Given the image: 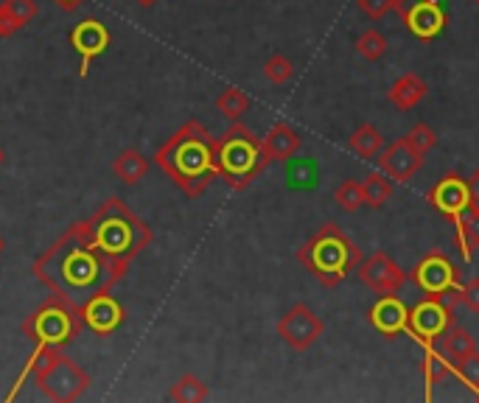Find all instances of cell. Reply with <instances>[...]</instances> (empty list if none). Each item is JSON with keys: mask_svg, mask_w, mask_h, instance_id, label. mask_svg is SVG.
Segmentation results:
<instances>
[{"mask_svg": "<svg viewBox=\"0 0 479 403\" xmlns=\"http://www.w3.org/2000/svg\"><path fill=\"white\" fill-rule=\"evenodd\" d=\"M32 272L53 297L79 308L90 297L112 292L127 277L129 264L101 253V246L90 235L87 219H81L48 246L34 261Z\"/></svg>", "mask_w": 479, "mask_h": 403, "instance_id": "1", "label": "cell"}, {"mask_svg": "<svg viewBox=\"0 0 479 403\" xmlns=\"http://www.w3.org/2000/svg\"><path fill=\"white\" fill-rule=\"evenodd\" d=\"M155 163L188 199H196L219 179L216 138H211L205 123L191 118L155 151Z\"/></svg>", "mask_w": 479, "mask_h": 403, "instance_id": "2", "label": "cell"}, {"mask_svg": "<svg viewBox=\"0 0 479 403\" xmlns=\"http://www.w3.org/2000/svg\"><path fill=\"white\" fill-rule=\"evenodd\" d=\"M87 227H90L93 241L101 246V253L124 264H132L155 238L152 227H148L138 213H132V207L118 197H110L93 216H90Z\"/></svg>", "mask_w": 479, "mask_h": 403, "instance_id": "3", "label": "cell"}, {"mask_svg": "<svg viewBox=\"0 0 479 403\" xmlns=\"http://www.w3.org/2000/svg\"><path fill=\"white\" fill-rule=\"evenodd\" d=\"M301 261L325 289H337L345 277L362 264V250L353 238H348L337 225H322L301 250Z\"/></svg>", "mask_w": 479, "mask_h": 403, "instance_id": "4", "label": "cell"}, {"mask_svg": "<svg viewBox=\"0 0 479 403\" xmlns=\"http://www.w3.org/2000/svg\"><path fill=\"white\" fill-rule=\"evenodd\" d=\"M216 166L219 177L233 191H247L255 177L269 168V160L263 154L261 138H255L244 123L233 120V127L222 138H216Z\"/></svg>", "mask_w": 479, "mask_h": 403, "instance_id": "5", "label": "cell"}, {"mask_svg": "<svg viewBox=\"0 0 479 403\" xmlns=\"http://www.w3.org/2000/svg\"><path fill=\"white\" fill-rule=\"evenodd\" d=\"M40 348L43 353L34 369L37 389L53 403L79 400L90 389V384H93V376H90L81 364H76L71 356H65L62 348H51V345H40Z\"/></svg>", "mask_w": 479, "mask_h": 403, "instance_id": "6", "label": "cell"}, {"mask_svg": "<svg viewBox=\"0 0 479 403\" xmlns=\"http://www.w3.org/2000/svg\"><path fill=\"white\" fill-rule=\"evenodd\" d=\"M81 317L79 308L59 300L51 294L34 314H28L20 325V331L32 339L34 345H51V348H65L81 333Z\"/></svg>", "mask_w": 479, "mask_h": 403, "instance_id": "7", "label": "cell"}, {"mask_svg": "<svg viewBox=\"0 0 479 403\" xmlns=\"http://www.w3.org/2000/svg\"><path fill=\"white\" fill-rule=\"evenodd\" d=\"M409 281L424 294L445 297L452 305L460 302V269L443 253H429L409 272Z\"/></svg>", "mask_w": 479, "mask_h": 403, "instance_id": "8", "label": "cell"}, {"mask_svg": "<svg viewBox=\"0 0 479 403\" xmlns=\"http://www.w3.org/2000/svg\"><path fill=\"white\" fill-rule=\"evenodd\" d=\"M452 325H455V305L445 297L426 294L421 302L412 305L407 336H412L417 345H435Z\"/></svg>", "mask_w": 479, "mask_h": 403, "instance_id": "9", "label": "cell"}, {"mask_svg": "<svg viewBox=\"0 0 479 403\" xmlns=\"http://www.w3.org/2000/svg\"><path fill=\"white\" fill-rule=\"evenodd\" d=\"M396 12L401 14L409 34L417 40H435L448 25V14L437 0H398Z\"/></svg>", "mask_w": 479, "mask_h": 403, "instance_id": "10", "label": "cell"}, {"mask_svg": "<svg viewBox=\"0 0 479 403\" xmlns=\"http://www.w3.org/2000/svg\"><path fill=\"white\" fill-rule=\"evenodd\" d=\"M322 331H325L322 320L311 312L306 302L292 305L289 312L278 320V336L297 353L309 350L317 339L322 336Z\"/></svg>", "mask_w": 479, "mask_h": 403, "instance_id": "11", "label": "cell"}, {"mask_svg": "<svg viewBox=\"0 0 479 403\" xmlns=\"http://www.w3.org/2000/svg\"><path fill=\"white\" fill-rule=\"evenodd\" d=\"M68 43L71 48L79 53V76L84 79L90 73V65L110 48L112 43V34H110V28L96 20V17H87L81 23H76L71 31H68Z\"/></svg>", "mask_w": 479, "mask_h": 403, "instance_id": "12", "label": "cell"}, {"mask_svg": "<svg viewBox=\"0 0 479 403\" xmlns=\"http://www.w3.org/2000/svg\"><path fill=\"white\" fill-rule=\"evenodd\" d=\"M356 274L376 294H398L409 281V272H404L387 253H373L370 258H362V264L356 266Z\"/></svg>", "mask_w": 479, "mask_h": 403, "instance_id": "13", "label": "cell"}, {"mask_svg": "<svg viewBox=\"0 0 479 403\" xmlns=\"http://www.w3.org/2000/svg\"><path fill=\"white\" fill-rule=\"evenodd\" d=\"M79 317L87 331H93L96 336H110L115 331H121L127 322V308L121 300H115L110 292L90 297L87 302L79 305Z\"/></svg>", "mask_w": 479, "mask_h": 403, "instance_id": "14", "label": "cell"}, {"mask_svg": "<svg viewBox=\"0 0 479 403\" xmlns=\"http://www.w3.org/2000/svg\"><path fill=\"white\" fill-rule=\"evenodd\" d=\"M429 205L443 213L448 222H457L460 216L468 213V202H471V194H468V179L457 177V174H445L440 177L432 188H429Z\"/></svg>", "mask_w": 479, "mask_h": 403, "instance_id": "15", "label": "cell"}, {"mask_svg": "<svg viewBox=\"0 0 479 403\" xmlns=\"http://www.w3.org/2000/svg\"><path fill=\"white\" fill-rule=\"evenodd\" d=\"M376 163H378V168H381L387 177H390V179L407 182V179H412L417 171L424 168L426 154L415 151V149L409 146V140L401 138V140H393L390 146H384L381 154L376 158Z\"/></svg>", "mask_w": 479, "mask_h": 403, "instance_id": "16", "label": "cell"}, {"mask_svg": "<svg viewBox=\"0 0 479 403\" xmlns=\"http://www.w3.org/2000/svg\"><path fill=\"white\" fill-rule=\"evenodd\" d=\"M368 320L381 336L396 339V336L409 331V308H407V302L398 294H381L370 305Z\"/></svg>", "mask_w": 479, "mask_h": 403, "instance_id": "17", "label": "cell"}, {"mask_svg": "<svg viewBox=\"0 0 479 403\" xmlns=\"http://www.w3.org/2000/svg\"><path fill=\"white\" fill-rule=\"evenodd\" d=\"M261 143H263V154H266L269 166L292 160L294 154L301 151V135H297V130H292L289 123H273V130L266 132V138H261Z\"/></svg>", "mask_w": 479, "mask_h": 403, "instance_id": "18", "label": "cell"}, {"mask_svg": "<svg viewBox=\"0 0 479 403\" xmlns=\"http://www.w3.org/2000/svg\"><path fill=\"white\" fill-rule=\"evenodd\" d=\"M426 92H429V87H426V82L421 76H417V73H404V76H398L390 84V90H387V101H390L396 110L407 112L415 104H421L426 99Z\"/></svg>", "mask_w": 479, "mask_h": 403, "instance_id": "19", "label": "cell"}, {"mask_svg": "<svg viewBox=\"0 0 479 403\" xmlns=\"http://www.w3.org/2000/svg\"><path fill=\"white\" fill-rule=\"evenodd\" d=\"M112 174L121 182H127V185H138L148 174V160L143 158L138 149H124L112 160Z\"/></svg>", "mask_w": 479, "mask_h": 403, "instance_id": "20", "label": "cell"}, {"mask_svg": "<svg viewBox=\"0 0 479 403\" xmlns=\"http://www.w3.org/2000/svg\"><path fill=\"white\" fill-rule=\"evenodd\" d=\"M348 146L362 160H376L384 149V135L373 127V123H362V127L353 130V135L348 138Z\"/></svg>", "mask_w": 479, "mask_h": 403, "instance_id": "21", "label": "cell"}, {"mask_svg": "<svg viewBox=\"0 0 479 403\" xmlns=\"http://www.w3.org/2000/svg\"><path fill=\"white\" fill-rule=\"evenodd\" d=\"M424 348V381H426V398H432V387L440 384L445 376H455V364L443 356L435 345H421Z\"/></svg>", "mask_w": 479, "mask_h": 403, "instance_id": "22", "label": "cell"}, {"mask_svg": "<svg viewBox=\"0 0 479 403\" xmlns=\"http://www.w3.org/2000/svg\"><path fill=\"white\" fill-rule=\"evenodd\" d=\"M443 356L452 361V364H457L460 359H465L468 353H474L476 350V342H474V336L465 331V328H460V325H452L445 333H443Z\"/></svg>", "mask_w": 479, "mask_h": 403, "instance_id": "23", "label": "cell"}, {"mask_svg": "<svg viewBox=\"0 0 479 403\" xmlns=\"http://www.w3.org/2000/svg\"><path fill=\"white\" fill-rule=\"evenodd\" d=\"M455 225V244H457V250L463 255V261H474L476 250H479V230H476V219H471V216H460Z\"/></svg>", "mask_w": 479, "mask_h": 403, "instance_id": "24", "label": "cell"}, {"mask_svg": "<svg viewBox=\"0 0 479 403\" xmlns=\"http://www.w3.org/2000/svg\"><path fill=\"white\" fill-rule=\"evenodd\" d=\"M362 188H365V205L368 207H384L393 197V182L384 171H373L362 179Z\"/></svg>", "mask_w": 479, "mask_h": 403, "instance_id": "25", "label": "cell"}, {"mask_svg": "<svg viewBox=\"0 0 479 403\" xmlns=\"http://www.w3.org/2000/svg\"><path fill=\"white\" fill-rule=\"evenodd\" d=\"M216 110L227 118V120H238L247 110H250V99L244 90L238 87H225L216 96Z\"/></svg>", "mask_w": 479, "mask_h": 403, "instance_id": "26", "label": "cell"}, {"mask_svg": "<svg viewBox=\"0 0 479 403\" xmlns=\"http://www.w3.org/2000/svg\"><path fill=\"white\" fill-rule=\"evenodd\" d=\"M168 398L177 403H199L207 398V384L199 376H183L174 381V387L168 389Z\"/></svg>", "mask_w": 479, "mask_h": 403, "instance_id": "27", "label": "cell"}, {"mask_svg": "<svg viewBox=\"0 0 479 403\" xmlns=\"http://www.w3.org/2000/svg\"><path fill=\"white\" fill-rule=\"evenodd\" d=\"M334 202L348 210V213H356L359 207L365 205V188H362V182L359 179H345L337 185V191H334Z\"/></svg>", "mask_w": 479, "mask_h": 403, "instance_id": "28", "label": "cell"}, {"mask_svg": "<svg viewBox=\"0 0 479 403\" xmlns=\"http://www.w3.org/2000/svg\"><path fill=\"white\" fill-rule=\"evenodd\" d=\"M356 51L368 62H378L387 53V40H384V34H378L376 28H368L365 34L356 40Z\"/></svg>", "mask_w": 479, "mask_h": 403, "instance_id": "29", "label": "cell"}, {"mask_svg": "<svg viewBox=\"0 0 479 403\" xmlns=\"http://www.w3.org/2000/svg\"><path fill=\"white\" fill-rule=\"evenodd\" d=\"M455 376H460L463 384L479 398V350L468 353L465 359H460V361L455 364Z\"/></svg>", "mask_w": 479, "mask_h": 403, "instance_id": "30", "label": "cell"}, {"mask_svg": "<svg viewBox=\"0 0 479 403\" xmlns=\"http://www.w3.org/2000/svg\"><path fill=\"white\" fill-rule=\"evenodd\" d=\"M263 76L273 82V84H286L294 76V65H292V62L283 53H275V56H269L263 62Z\"/></svg>", "mask_w": 479, "mask_h": 403, "instance_id": "31", "label": "cell"}, {"mask_svg": "<svg viewBox=\"0 0 479 403\" xmlns=\"http://www.w3.org/2000/svg\"><path fill=\"white\" fill-rule=\"evenodd\" d=\"M4 4V9L12 14V20L23 28V25H28L34 17H37V12H40V6H37V0H0Z\"/></svg>", "mask_w": 479, "mask_h": 403, "instance_id": "32", "label": "cell"}, {"mask_svg": "<svg viewBox=\"0 0 479 403\" xmlns=\"http://www.w3.org/2000/svg\"><path fill=\"white\" fill-rule=\"evenodd\" d=\"M407 140L415 151L429 154L437 146V132L429 127V123H417V127H412V132L407 135Z\"/></svg>", "mask_w": 479, "mask_h": 403, "instance_id": "33", "label": "cell"}, {"mask_svg": "<svg viewBox=\"0 0 479 403\" xmlns=\"http://www.w3.org/2000/svg\"><path fill=\"white\" fill-rule=\"evenodd\" d=\"M398 0H356L359 12H362L368 20H381L384 14H390L396 9Z\"/></svg>", "mask_w": 479, "mask_h": 403, "instance_id": "34", "label": "cell"}, {"mask_svg": "<svg viewBox=\"0 0 479 403\" xmlns=\"http://www.w3.org/2000/svg\"><path fill=\"white\" fill-rule=\"evenodd\" d=\"M460 302L471 308L474 314H479V277H471L468 283L460 286Z\"/></svg>", "mask_w": 479, "mask_h": 403, "instance_id": "35", "label": "cell"}, {"mask_svg": "<svg viewBox=\"0 0 479 403\" xmlns=\"http://www.w3.org/2000/svg\"><path fill=\"white\" fill-rule=\"evenodd\" d=\"M468 194H471V202H468V216L471 219H476L479 222V168L471 174V179H468Z\"/></svg>", "mask_w": 479, "mask_h": 403, "instance_id": "36", "label": "cell"}, {"mask_svg": "<svg viewBox=\"0 0 479 403\" xmlns=\"http://www.w3.org/2000/svg\"><path fill=\"white\" fill-rule=\"evenodd\" d=\"M20 25L12 20V14L4 9V4H0V40H9L12 34H17Z\"/></svg>", "mask_w": 479, "mask_h": 403, "instance_id": "37", "label": "cell"}, {"mask_svg": "<svg viewBox=\"0 0 479 403\" xmlns=\"http://www.w3.org/2000/svg\"><path fill=\"white\" fill-rule=\"evenodd\" d=\"M53 4H56L59 9H65V12H76V9L84 4V0H53Z\"/></svg>", "mask_w": 479, "mask_h": 403, "instance_id": "38", "label": "cell"}, {"mask_svg": "<svg viewBox=\"0 0 479 403\" xmlns=\"http://www.w3.org/2000/svg\"><path fill=\"white\" fill-rule=\"evenodd\" d=\"M138 6H143V9H148V6H155V4H160V0H135Z\"/></svg>", "mask_w": 479, "mask_h": 403, "instance_id": "39", "label": "cell"}, {"mask_svg": "<svg viewBox=\"0 0 479 403\" xmlns=\"http://www.w3.org/2000/svg\"><path fill=\"white\" fill-rule=\"evenodd\" d=\"M4 250H6V238L0 235V255H4Z\"/></svg>", "mask_w": 479, "mask_h": 403, "instance_id": "40", "label": "cell"}, {"mask_svg": "<svg viewBox=\"0 0 479 403\" xmlns=\"http://www.w3.org/2000/svg\"><path fill=\"white\" fill-rule=\"evenodd\" d=\"M4 160H6V151H4V146H0V166H4Z\"/></svg>", "mask_w": 479, "mask_h": 403, "instance_id": "41", "label": "cell"}, {"mask_svg": "<svg viewBox=\"0 0 479 403\" xmlns=\"http://www.w3.org/2000/svg\"><path fill=\"white\" fill-rule=\"evenodd\" d=\"M474 4H476V6H479V0H474Z\"/></svg>", "mask_w": 479, "mask_h": 403, "instance_id": "42", "label": "cell"}]
</instances>
